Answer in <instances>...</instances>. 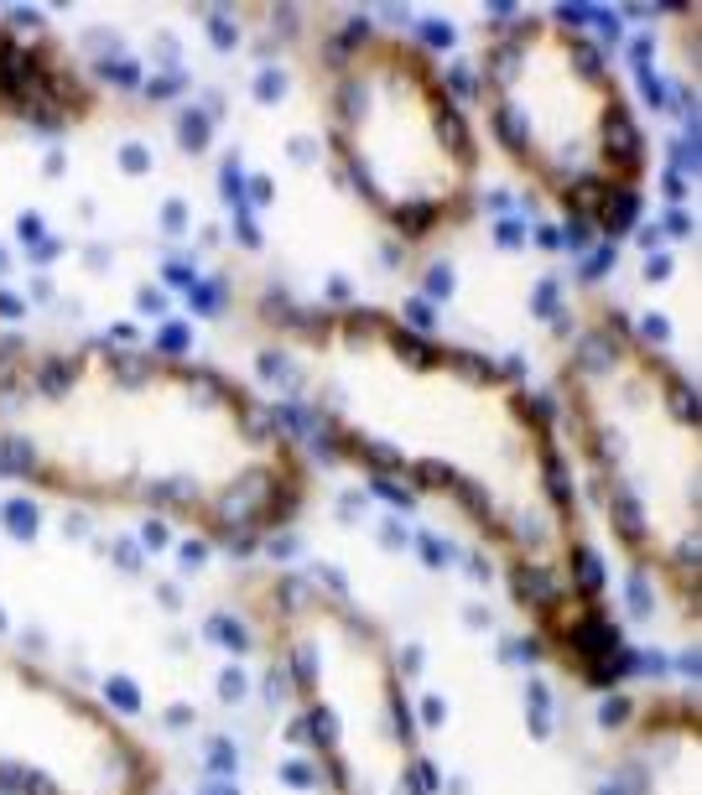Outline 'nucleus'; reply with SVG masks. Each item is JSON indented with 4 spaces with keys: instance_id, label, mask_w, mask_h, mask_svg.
I'll return each instance as SVG.
<instances>
[{
    "instance_id": "obj_3",
    "label": "nucleus",
    "mask_w": 702,
    "mask_h": 795,
    "mask_svg": "<svg viewBox=\"0 0 702 795\" xmlns=\"http://www.w3.org/2000/svg\"><path fill=\"white\" fill-rule=\"evenodd\" d=\"M572 442L619 546L697 608V395L614 307L572 323L557 364Z\"/></svg>"
},
{
    "instance_id": "obj_9",
    "label": "nucleus",
    "mask_w": 702,
    "mask_h": 795,
    "mask_svg": "<svg viewBox=\"0 0 702 795\" xmlns=\"http://www.w3.org/2000/svg\"><path fill=\"white\" fill-rule=\"evenodd\" d=\"M640 795H697V707H645L635 738Z\"/></svg>"
},
{
    "instance_id": "obj_7",
    "label": "nucleus",
    "mask_w": 702,
    "mask_h": 795,
    "mask_svg": "<svg viewBox=\"0 0 702 795\" xmlns=\"http://www.w3.org/2000/svg\"><path fill=\"white\" fill-rule=\"evenodd\" d=\"M162 764L110 707L0 650V795H156Z\"/></svg>"
},
{
    "instance_id": "obj_8",
    "label": "nucleus",
    "mask_w": 702,
    "mask_h": 795,
    "mask_svg": "<svg viewBox=\"0 0 702 795\" xmlns=\"http://www.w3.org/2000/svg\"><path fill=\"white\" fill-rule=\"evenodd\" d=\"M89 84L52 47H32L26 32L0 21V125L11 120H84Z\"/></svg>"
},
{
    "instance_id": "obj_2",
    "label": "nucleus",
    "mask_w": 702,
    "mask_h": 795,
    "mask_svg": "<svg viewBox=\"0 0 702 795\" xmlns=\"http://www.w3.org/2000/svg\"><path fill=\"white\" fill-rule=\"evenodd\" d=\"M0 479L136 510L229 551L297 515V442L224 369L120 343L0 349Z\"/></svg>"
},
{
    "instance_id": "obj_6",
    "label": "nucleus",
    "mask_w": 702,
    "mask_h": 795,
    "mask_svg": "<svg viewBox=\"0 0 702 795\" xmlns=\"http://www.w3.org/2000/svg\"><path fill=\"white\" fill-rule=\"evenodd\" d=\"M281 681L302 707V733L333 795H432L416 754L401 671L375 624L312 582H276Z\"/></svg>"
},
{
    "instance_id": "obj_5",
    "label": "nucleus",
    "mask_w": 702,
    "mask_h": 795,
    "mask_svg": "<svg viewBox=\"0 0 702 795\" xmlns=\"http://www.w3.org/2000/svg\"><path fill=\"white\" fill-rule=\"evenodd\" d=\"M328 146L370 214L422 245L468 219L479 141L427 47L354 26L323 68Z\"/></svg>"
},
{
    "instance_id": "obj_1",
    "label": "nucleus",
    "mask_w": 702,
    "mask_h": 795,
    "mask_svg": "<svg viewBox=\"0 0 702 795\" xmlns=\"http://www.w3.org/2000/svg\"><path fill=\"white\" fill-rule=\"evenodd\" d=\"M276 343L338 453L463 510L510 556L520 608L552 624L593 603L552 421L515 375L380 307L286 317Z\"/></svg>"
},
{
    "instance_id": "obj_4",
    "label": "nucleus",
    "mask_w": 702,
    "mask_h": 795,
    "mask_svg": "<svg viewBox=\"0 0 702 795\" xmlns=\"http://www.w3.org/2000/svg\"><path fill=\"white\" fill-rule=\"evenodd\" d=\"M494 146L562 214L619 229L635 214L650 146L604 47L562 16H515L479 47Z\"/></svg>"
}]
</instances>
